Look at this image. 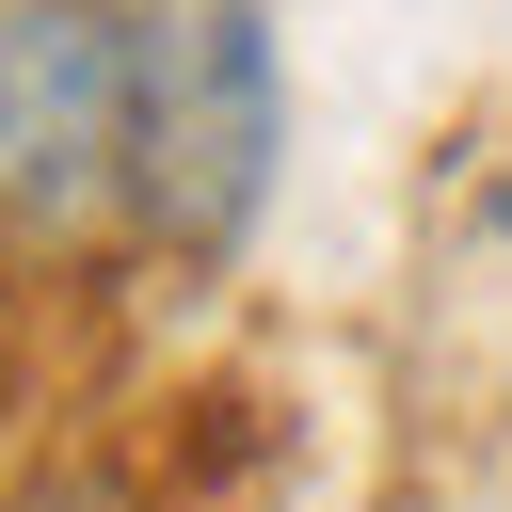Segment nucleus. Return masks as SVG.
<instances>
[{"instance_id":"obj_2","label":"nucleus","mask_w":512,"mask_h":512,"mask_svg":"<svg viewBox=\"0 0 512 512\" xmlns=\"http://www.w3.org/2000/svg\"><path fill=\"white\" fill-rule=\"evenodd\" d=\"M96 208H128L112 0H0V240H80Z\"/></svg>"},{"instance_id":"obj_3","label":"nucleus","mask_w":512,"mask_h":512,"mask_svg":"<svg viewBox=\"0 0 512 512\" xmlns=\"http://www.w3.org/2000/svg\"><path fill=\"white\" fill-rule=\"evenodd\" d=\"M0 512H160L144 480H112V464H48V480H16Z\"/></svg>"},{"instance_id":"obj_1","label":"nucleus","mask_w":512,"mask_h":512,"mask_svg":"<svg viewBox=\"0 0 512 512\" xmlns=\"http://www.w3.org/2000/svg\"><path fill=\"white\" fill-rule=\"evenodd\" d=\"M112 48H128V224L224 256L272 208V144H288L272 0H112Z\"/></svg>"},{"instance_id":"obj_4","label":"nucleus","mask_w":512,"mask_h":512,"mask_svg":"<svg viewBox=\"0 0 512 512\" xmlns=\"http://www.w3.org/2000/svg\"><path fill=\"white\" fill-rule=\"evenodd\" d=\"M496 240H512V160H496Z\"/></svg>"}]
</instances>
